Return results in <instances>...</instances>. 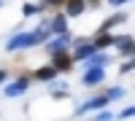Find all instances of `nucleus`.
<instances>
[{
  "instance_id": "18",
  "label": "nucleus",
  "mask_w": 135,
  "mask_h": 121,
  "mask_svg": "<svg viewBox=\"0 0 135 121\" xmlns=\"http://www.w3.org/2000/svg\"><path fill=\"white\" fill-rule=\"evenodd\" d=\"M111 118H114V116H111L108 111H100V113L95 116V121H111Z\"/></svg>"
},
{
  "instance_id": "6",
  "label": "nucleus",
  "mask_w": 135,
  "mask_h": 121,
  "mask_svg": "<svg viewBox=\"0 0 135 121\" xmlns=\"http://www.w3.org/2000/svg\"><path fill=\"white\" fill-rule=\"evenodd\" d=\"M27 86H30L27 78H19V81H14V83H8V86H6V97H19V94H25Z\"/></svg>"
},
{
  "instance_id": "13",
  "label": "nucleus",
  "mask_w": 135,
  "mask_h": 121,
  "mask_svg": "<svg viewBox=\"0 0 135 121\" xmlns=\"http://www.w3.org/2000/svg\"><path fill=\"white\" fill-rule=\"evenodd\" d=\"M122 22H127V16H124V14H116V16H111V19H105V24L100 27V32H108L111 27H116V24H122Z\"/></svg>"
},
{
  "instance_id": "9",
  "label": "nucleus",
  "mask_w": 135,
  "mask_h": 121,
  "mask_svg": "<svg viewBox=\"0 0 135 121\" xmlns=\"http://www.w3.org/2000/svg\"><path fill=\"white\" fill-rule=\"evenodd\" d=\"M54 67H57V70H70V65H73V59L70 57H68V54L65 51H60V54H54Z\"/></svg>"
},
{
  "instance_id": "14",
  "label": "nucleus",
  "mask_w": 135,
  "mask_h": 121,
  "mask_svg": "<svg viewBox=\"0 0 135 121\" xmlns=\"http://www.w3.org/2000/svg\"><path fill=\"white\" fill-rule=\"evenodd\" d=\"M49 24H51V32H57V35H62V32L68 30V22H65V16H54V19L49 22Z\"/></svg>"
},
{
  "instance_id": "16",
  "label": "nucleus",
  "mask_w": 135,
  "mask_h": 121,
  "mask_svg": "<svg viewBox=\"0 0 135 121\" xmlns=\"http://www.w3.org/2000/svg\"><path fill=\"white\" fill-rule=\"evenodd\" d=\"M41 11V6H32V3H25V8H22V14L25 16H32V14H38Z\"/></svg>"
},
{
  "instance_id": "15",
  "label": "nucleus",
  "mask_w": 135,
  "mask_h": 121,
  "mask_svg": "<svg viewBox=\"0 0 135 121\" xmlns=\"http://www.w3.org/2000/svg\"><path fill=\"white\" fill-rule=\"evenodd\" d=\"M108 100H119V97H124V89H122V86H114V89H108Z\"/></svg>"
},
{
  "instance_id": "3",
  "label": "nucleus",
  "mask_w": 135,
  "mask_h": 121,
  "mask_svg": "<svg viewBox=\"0 0 135 121\" xmlns=\"http://www.w3.org/2000/svg\"><path fill=\"white\" fill-rule=\"evenodd\" d=\"M95 51H97V46H95V43H89L86 38H78V40H76V59H78V62H81V59H89Z\"/></svg>"
},
{
  "instance_id": "12",
  "label": "nucleus",
  "mask_w": 135,
  "mask_h": 121,
  "mask_svg": "<svg viewBox=\"0 0 135 121\" xmlns=\"http://www.w3.org/2000/svg\"><path fill=\"white\" fill-rule=\"evenodd\" d=\"M54 75H57V67H54V65H49V67H41V70H35V78H38V81H51Z\"/></svg>"
},
{
  "instance_id": "4",
  "label": "nucleus",
  "mask_w": 135,
  "mask_h": 121,
  "mask_svg": "<svg viewBox=\"0 0 135 121\" xmlns=\"http://www.w3.org/2000/svg\"><path fill=\"white\" fill-rule=\"evenodd\" d=\"M103 81H105V67H95V70L84 73V86H97Z\"/></svg>"
},
{
  "instance_id": "10",
  "label": "nucleus",
  "mask_w": 135,
  "mask_h": 121,
  "mask_svg": "<svg viewBox=\"0 0 135 121\" xmlns=\"http://www.w3.org/2000/svg\"><path fill=\"white\" fill-rule=\"evenodd\" d=\"M92 43H95V46H97V51H100V49H105V46H111V43H116V38H114V35H108V32H97Z\"/></svg>"
},
{
  "instance_id": "20",
  "label": "nucleus",
  "mask_w": 135,
  "mask_h": 121,
  "mask_svg": "<svg viewBox=\"0 0 135 121\" xmlns=\"http://www.w3.org/2000/svg\"><path fill=\"white\" fill-rule=\"evenodd\" d=\"M46 6H62V3H68V0H43Z\"/></svg>"
},
{
  "instance_id": "19",
  "label": "nucleus",
  "mask_w": 135,
  "mask_h": 121,
  "mask_svg": "<svg viewBox=\"0 0 135 121\" xmlns=\"http://www.w3.org/2000/svg\"><path fill=\"white\" fill-rule=\"evenodd\" d=\"M130 70H135V57H132L130 62H124V65H122V73H130Z\"/></svg>"
},
{
  "instance_id": "8",
  "label": "nucleus",
  "mask_w": 135,
  "mask_h": 121,
  "mask_svg": "<svg viewBox=\"0 0 135 121\" xmlns=\"http://www.w3.org/2000/svg\"><path fill=\"white\" fill-rule=\"evenodd\" d=\"M65 46H68V32H62V35H57L51 43H46V51L49 54H60V51H65Z\"/></svg>"
},
{
  "instance_id": "11",
  "label": "nucleus",
  "mask_w": 135,
  "mask_h": 121,
  "mask_svg": "<svg viewBox=\"0 0 135 121\" xmlns=\"http://www.w3.org/2000/svg\"><path fill=\"white\" fill-rule=\"evenodd\" d=\"M65 6H68V16H78V14H84V8H86L84 0H68Z\"/></svg>"
},
{
  "instance_id": "17",
  "label": "nucleus",
  "mask_w": 135,
  "mask_h": 121,
  "mask_svg": "<svg viewBox=\"0 0 135 121\" xmlns=\"http://www.w3.org/2000/svg\"><path fill=\"white\" fill-rule=\"evenodd\" d=\"M135 116V105H130V108H124V111L119 113V118H132Z\"/></svg>"
},
{
  "instance_id": "7",
  "label": "nucleus",
  "mask_w": 135,
  "mask_h": 121,
  "mask_svg": "<svg viewBox=\"0 0 135 121\" xmlns=\"http://www.w3.org/2000/svg\"><path fill=\"white\" fill-rule=\"evenodd\" d=\"M116 49L122 57H130V54H135V38L124 35V38H116Z\"/></svg>"
},
{
  "instance_id": "5",
  "label": "nucleus",
  "mask_w": 135,
  "mask_h": 121,
  "mask_svg": "<svg viewBox=\"0 0 135 121\" xmlns=\"http://www.w3.org/2000/svg\"><path fill=\"white\" fill-rule=\"evenodd\" d=\"M108 62H111V59H108V54H103V51L97 54V51H95L89 59H84V67H86V70H95V67H105Z\"/></svg>"
},
{
  "instance_id": "1",
  "label": "nucleus",
  "mask_w": 135,
  "mask_h": 121,
  "mask_svg": "<svg viewBox=\"0 0 135 121\" xmlns=\"http://www.w3.org/2000/svg\"><path fill=\"white\" fill-rule=\"evenodd\" d=\"M49 32H51V24L49 22H43V24L38 30H32V32H19V35H14L8 43H6V49L8 51H19V49H30V46H38V43H43L49 38Z\"/></svg>"
},
{
  "instance_id": "2",
  "label": "nucleus",
  "mask_w": 135,
  "mask_h": 121,
  "mask_svg": "<svg viewBox=\"0 0 135 121\" xmlns=\"http://www.w3.org/2000/svg\"><path fill=\"white\" fill-rule=\"evenodd\" d=\"M108 102H111L108 97H92L89 102H84V105L76 108V116H84V113H89V111H105Z\"/></svg>"
},
{
  "instance_id": "21",
  "label": "nucleus",
  "mask_w": 135,
  "mask_h": 121,
  "mask_svg": "<svg viewBox=\"0 0 135 121\" xmlns=\"http://www.w3.org/2000/svg\"><path fill=\"white\" fill-rule=\"evenodd\" d=\"M122 3H130V0H111V6H122Z\"/></svg>"
}]
</instances>
